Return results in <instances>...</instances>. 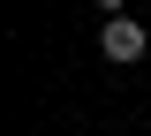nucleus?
Masks as SVG:
<instances>
[{
    "instance_id": "obj_1",
    "label": "nucleus",
    "mask_w": 151,
    "mask_h": 136,
    "mask_svg": "<svg viewBox=\"0 0 151 136\" xmlns=\"http://www.w3.org/2000/svg\"><path fill=\"white\" fill-rule=\"evenodd\" d=\"M98 45H106V60H144V45H151V30L136 15H113L106 30H98Z\"/></svg>"
},
{
    "instance_id": "obj_2",
    "label": "nucleus",
    "mask_w": 151,
    "mask_h": 136,
    "mask_svg": "<svg viewBox=\"0 0 151 136\" xmlns=\"http://www.w3.org/2000/svg\"><path fill=\"white\" fill-rule=\"evenodd\" d=\"M98 15H106V23H113V15H121V0H98Z\"/></svg>"
}]
</instances>
